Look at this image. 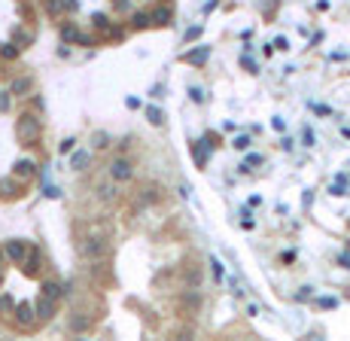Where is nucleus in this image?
<instances>
[{"instance_id":"nucleus-1","label":"nucleus","mask_w":350,"mask_h":341,"mask_svg":"<svg viewBox=\"0 0 350 341\" xmlns=\"http://www.w3.org/2000/svg\"><path fill=\"white\" fill-rule=\"evenodd\" d=\"M15 134H18L21 143H34V140L40 137V119L30 116V113H24V116L18 119V125H15Z\"/></svg>"},{"instance_id":"nucleus-2","label":"nucleus","mask_w":350,"mask_h":341,"mask_svg":"<svg viewBox=\"0 0 350 341\" xmlns=\"http://www.w3.org/2000/svg\"><path fill=\"white\" fill-rule=\"evenodd\" d=\"M131 177H134L131 159H113V162H110V180H113V183H128Z\"/></svg>"},{"instance_id":"nucleus-3","label":"nucleus","mask_w":350,"mask_h":341,"mask_svg":"<svg viewBox=\"0 0 350 341\" xmlns=\"http://www.w3.org/2000/svg\"><path fill=\"white\" fill-rule=\"evenodd\" d=\"M79 253H82L85 259H101V256L107 253V241H104V238H85V241L79 244Z\"/></svg>"},{"instance_id":"nucleus-4","label":"nucleus","mask_w":350,"mask_h":341,"mask_svg":"<svg viewBox=\"0 0 350 341\" xmlns=\"http://www.w3.org/2000/svg\"><path fill=\"white\" fill-rule=\"evenodd\" d=\"M34 320H37V311H34V305H27V302H21V305H15V323H18L21 329H27V326H34Z\"/></svg>"},{"instance_id":"nucleus-5","label":"nucleus","mask_w":350,"mask_h":341,"mask_svg":"<svg viewBox=\"0 0 350 341\" xmlns=\"http://www.w3.org/2000/svg\"><path fill=\"white\" fill-rule=\"evenodd\" d=\"M6 256H9L12 262H24V256H27V244H24V241H9V244H6Z\"/></svg>"},{"instance_id":"nucleus-6","label":"nucleus","mask_w":350,"mask_h":341,"mask_svg":"<svg viewBox=\"0 0 350 341\" xmlns=\"http://www.w3.org/2000/svg\"><path fill=\"white\" fill-rule=\"evenodd\" d=\"M34 311H37V317H40V320H49V317L55 314V299L40 296V299H37V305H34Z\"/></svg>"},{"instance_id":"nucleus-7","label":"nucleus","mask_w":350,"mask_h":341,"mask_svg":"<svg viewBox=\"0 0 350 341\" xmlns=\"http://www.w3.org/2000/svg\"><path fill=\"white\" fill-rule=\"evenodd\" d=\"M207 58H210V46H198V49L183 55V61H189V64H204Z\"/></svg>"},{"instance_id":"nucleus-8","label":"nucleus","mask_w":350,"mask_h":341,"mask_svg":"<svg viewBox=\"0 0 350 341\" xmlns=\"http://www.w3.org/2000/svg\"><path fill=\"white\" fill-rule=\"evenodd\" d=\"M40 296H46V299H55V302H58V299L64 296V287H61V284H55V281H46Z\"/></svg>"},{"instance_id":"nucleus-9","label":"nucleus","mask_w":350,"mask_h":341,"mask_svg":"<svg viewBox=\"0 0 350 341\" xmlns=\"http://www.w3.org/2000/svg\"><path fill=\"white\" fill-rule=\"evenodd\" d=\"M30 85H34V82H30V76H21V79H15V82L9 85V95H18V98H21V95H27V91H30Z\"/></svg>"},{"instance_id":"nucleus-10","label":"nucleus","mask_w":350,"mask_h":341,"mask_svg":"<svg viewBox=\"0 0 350 341\" xmlns=\"http://www.w3.org/2000/svg\"><path fill=\"white\" fill-rule=\"evenodd\" d=\"M88 162H91V152L79 149V152H73V159H70V168H73V171H82V168H85Z\"/></svg>"},{"instance_id":"nucleus-11","label":"nucleus","mask_w":350,"mask_h":341,"mask_svg":"<svg viewBox=\"0 0 350 341\" xmlns=\"http://www.w3.org/2000/svg\"><path fill=\"white\" fill-rule=\"evenodd\" d=\"M34 171H37V165H34L30 159H18V162H15V174H18V177H34Z\"/></svg>"},{"instance_id":"nucleus-12","label":"nucleus","mask_w":350,"mask_h":341,"mask_svg":"<svg viewBox=\"0 0 350 341\" xmlns=\"http://www.w3.org/2000/svg\"><path fill=\"white\" fill-rule=\"evenodd\" d=\"M24 268H27L30 274H34V271L40 268V250H30V253L24 256Z\"/></svg>"},{"instance_id":"nucleus-13","label":"nucleus","mask_w":350,"mask_h":341,"mask_svg":"<svg viewBox=\"0 0 350 341\" xmlns=\"http://www.w3.org/2000/svg\"><path fill=\"white\" fill-rule=\"evenodd\" d=\"M146 119H149V125H162V122H165V113H162L158 107H146Z\"/></svg>"},{"instance_id":"nucleus-14","label":"nucleus","mask_w":350,"mask_h":341,"mask_svg":"<svg viewBox=\"0 0 350 341\" xmlns=\"http://www.w3.org/2000/svg\"><path fill=\"white\" fill-rule=\"evenodd\" d=\"M88 323H91L88 317H70V329H73V332H85Z\"/></svg>"},{"instance_id":"nucleus-15","label":"nucleus","mask_w":350,"mask_h":341,"mask_svg":"<svg viewBox=\"0 0 350 341\" xmlns=\"http://www.w3.org/2000/svg\"><path fill=\"white\" fill-rule=\"evenodd\" d=\"M152 21H158V24H171V9H158V12L152 15Z\"/></svg>"},{"instance_id":"nucleus-16","label":"nucleus","mask_w":350,"mask_h":341,"mask_svg":"<svg viewBox=\"0 0 350 341\" xmlns=\"http://www.w3.org/2000/svg\"><path fill=\"white\" fill-rule=\"evenodd\" d=\"M0 55H3V58H15V55H18V46H12V43H3V46H0Z\"/></svg>"},{"instance_id":"nucleus-17","label":"nucleus","mask_w":350,"mask_h":341,"mask_svg":"<svg viewBox=\"0 0 350 341\" xmlns=\"http://www.w3.org/2000/svg\"><path fill=\"white\" fill-rule=\"evenodd\" d=\"M91 140H94V146H98V149H104V146H110V134H104V131H98V134H94Z\"/></svg>"},{"instance_id":"nucleus-18","label":"nucleus","mask_w":350,"mask_h":341,"mask_svg":"<svg viewBox=\"0 0 350 341\" xmlns=\"http://www.w3.org/2000/svg\"><path fill=\"white\" fill-rule=\"evenodd\" d=\"M207 146H210V143H204V140H201V146H195V162H198V165H204V159H207Z\"/></svg>"},{"instance_id":"nucleus-19","label":"nucleus","mask_w":350,"mask_h":341,"mask_svg":"<svg viewBox=\"0 0 350 341\" xmlns=\"http://www.w3.org/2000/svg\"><path fill=\"white\" fill-rule=\"evenodd\" d=\"M320 308H323V311H329V308L335 311V308H338V299H335V296H323V299H320Z\"/></svg>"},{"instance_id":"nucleus-20","label":"nucleus","mask_w":350,"mask_h":341,"mask_svg":"<svg viewBox=\"0 0 350 341\" xmlns=\"http://www.w3.org/2000/svg\"><path fill=\"white\" fill-rule=\"evenodd\" d=\"M131 21H134V27H146V24H149V15H146V12H134Z\"/></svg>"},{"instance_id":"nucleus-21","label":"nucleus","mask_w":350,"mask_h":341,"mask_svg":"<svg viewBox=\"0 0 350 341\" xmlns=\"http://www.w3.org/2000/svg\"><path fill=\"white\" fill-rule=\"evenodd\" d=\"M232 146H235V149H250V137H247V134H241V137H235V140H232Z\"/></svg>"},{"instance_id":"nucleus-22","label":"nucleus","mask_w":350,"mask_h":341,"mask_svg":"<svg viewBox=\"0 0 350 341\" xmlns=\"http://www.w3.org/2000/svg\"><path fill=\"white\" fill-rule=\"evenodd\" d=\"M98 192H101V198H113V195H116V189H113L110 183H101V186H98Z\"/></svg>"},{"instance_id":"nucleus-23","label":"nucleus","mask_w":350,"mask_h":341,"mask_svg":"<svg viewBox=\"0 0 350 341\" xmlns=\"http://www.w3.org/2000/svg\"><path fill=\"white\" fill-rule=\"evenodd\" d=\"M210 268H213V277L222 281V262H219V259H210Z\"/></svg>"},{"instance_id":"nucleus-24","label":"nucleus","mask_w":350,"mask_h":341,"mask_svg":"<svg viewBox=\"0 0 350 341\" xmlns=\"http://www.w3.org/2000/svg\"><path fill=\"white\" fill-rule=\"evenodd\" d=\"M271 46H274V49H280V52H287V49H290V40H287V37H277Z\"/></svg>"},{"instance_id":"nucleus-25","label":"nucleus","mask_w":350,"mask_h":341,"mask_svg":"<svg viewBox=\"0 0 350 341\" xmlns=\"http://www.w3.org/2000/svg\"><path fill=\"white\" fill-rule=\"evenodd\" d=\"M73 143H76L73 137H67V140H61V146H58V149H61V156H64V152H73Z\"/></svg>"},{"instance_id":"nucleus-26","label":"nucleus","mask_w":350,"mask_h":341,"mask_svg":"<svg viewBox=\"0 0 350 341\" xmlns=\"http://www.w3.org/2000/svg\"><path fill=\"white\" fill-rule=\"evenodd\" d=\"M64 40H79V30L67 24V27H64Z\"/></svg>"},{"instance_id":"nucleus-27","label":"nucleus","mask_w":350,"mask_h":341,"mask_svg":"<svg viewBox=\"0 0 350 341\" xmlns=\"http://www.w3.org/2000/svg\"><path fill=\"white\" fill-rule=\"evenodd\" d=\"M302 143H305V146H314V131H311V128H305V134H302Z\"/></svg>"},{"instance_id":"nucleus-28","label":"nucleus","mask_w":350,"mask_h":341,"mask_svg":"<svg viewBox=\"0 0 350 341\" xmlns=\"http://www.w3.org/2000/svg\"><path fill=\"white\" fill-rule=\"evenodd\" d=\"M250 165H262V156L250 152V156H247V162H244V168H250Z\"/></svg>"},{"instance_id":"nucleus-29","label":"nucleus","mask_w":350,"mask_h":341,"mask_svg":"<svg viewBox=\"0 0 350 341\" xmlns=\"http://www.w3.org/2000/svg\"><path fill=\"white\" fill-rule=\"evenodd\" d=\"M329 192H332V195H338V198H344V195H347V189H344L341 183H335V186H329Z\"/></svg>"},{"instance_id":"nucleus-30","label":"nucleus","mask_w":350,"mask_h":341,"mask_svg":"<svg viewBox=\"0 0 350 341\" xmlns=\"http://www.w3.org/2000/svg\"><path fill=\"white\" fill-rule=\"evenodd\" d=\"M94 24H98V27H107L110 21H107V15H104V12H94Z\"/></svg>"},{"instance_id":"nucleus-31","label":"nucleus","mask_w":350,"mask_h":341,"mask_svg":"<svg viewBox=\"0 0 350 341\" xmlns=\"http://www.w3.org/2000/svg\"><path fill=\"white\" fill-rule=\"evenodd\" d=\"M198 34H201V24H195V27H189V30H186V37H183V40H195V37H198Z\"/></svg>"},{"instance_id":"nucleus-32","label":"nucleus","mask_w":350,"mask_h":341,"mask_svg":"<svg viewBox=\"0 0 350 341\" xmlns=\"http://www.w3.org/2000/svg\"><path fill=\"white\" fill-rule=\"evenodd\" d=\"M229 287H232V293H235V299H241V296H244V290H241V284H238V281H229Z\"/></svg>"},{"instance_id":"nucleus-33","label":"nucleus","mask_w":350,"mask_h":341,"mask_svg":"<svg viewBox=\"0 0 350 341\" xmlns=\"http://www.w3.org/2000/svg\"><path fill=\"white\" fill-rule=\"evenodd\" d=\"M64 3H67V0H49V9H52V12H61Z\"/></svg>"},{"instance_id":"nucleus-34","label":"nucleus","mask_w":350,"mask_h":341,"mask_svg":"<svg viewBox=\"0 0 350 341\" xmlns=\"http://www.w3.org/2000/svg\"><path fill=\"white\" fill-rule=\"evenodd\" d=\"M58 195H61L58 186H46V198H58Z\"/></svg>"},{"instance_id":"nucleus-35","label":"nucleus","mask_w":350,"mask_h":341,"mask_svg":"<svg viewBox=\"0 0 350 341\" xmlns=\"http://www.w3.org/2000/svg\"><path fill=\"white\" fill-rule=\"evenodd\" d=\"M0 311H12V299H9V296L0 299Z\"/></svg>"},{"instance_id":"nucleus-36","label":"nucleus","mask_w":350,"mask_h":341,"mask_svg":"<svg viewBox=\"0 0 350 341\" xmlns=\"http://www.w3.org/2000/svg\"><path fill=\"white\" fill-rule=\"evenodd\" d=\"M311 293H314V287H302V293H299V296H296V299H299V302H302V299H308V296H311Z\"/></svg>"},{"instance_id":"nucleus-37","label":"nucleus","mask_w":350,"mask_h":341,"mask_svg":"<svg viewBox=\"0 0 350 341\" xmlns=\"http://www.w3.org/2000/svg\"><path fill=\"white\" fill-rule=\"evenodd\" d=\"M186 305H189V308H198V296H195V293H189V296H186Z\"/></svg>"},{"instance_id":"nucleus-38","label":"nucleus","mask_w":350,"mask_h":341,"mask_svg":"<svg viewBox=\"0 0 350 341\" xmlns=\"http://www.w3.org/2000/svg\"><path fill=\"white\" fill-rule=\"evenodd\" d=\"M192 101H195V104H201V101H204V95H201V88H192Z\"/></svg>"},{"instance_id":"nucleus-39","label":"nucleus","mask_w":350,"mask_h":341,"mask_svg":"<svg viewBox=\"0 0 350 341\" xmlns=\"http://www.w3.org/2000/svg\"><path fill=\"white\" fill-rule=\"evenodd\" d=\"M9 110V98L6 95H0V113H6Z\"/></svg>"},{"instance_id":"nucleus-40","label":"nucleus","mask_w":350,"mask_h":341,"mask_svg":"<svg viewBox=\"0 0 350 341\" xmlns=\"http://www.w3.org/2000/svg\"><path fill=\"white\" fill-rule=\"evenodd\" d=\"M338 262H341L344 268H350V253H341V256H338Z\"/></svg>"},{"instance_id":"nucleus-41","label":"nucleus","mask_w":350,"mask_h":341,"mask_svg":"<svg viewBox=\"0 0 350 341\" xmlns=\"http://www.w3.org/2000/svg\"><path fill=\"white\" fill-rule=\"evenodd\" d=\"M15 40H18V43H30V37H27V34H21V30H15Z\"/></svg>"},{"instance_id":"nucleus-42","label":"nucleus","mask_w":350,"mask_h":341,"mask_svg":"<svg viewBox=\"0 0 350 341\" xmlns=\"http://www.w3.org/2000/svg\"><path fill=\"white\" fill-rule=\"evenodd\" d=\"M0 284H3V274H0Z\"/></svg>"}]
</instances>
